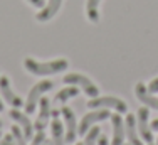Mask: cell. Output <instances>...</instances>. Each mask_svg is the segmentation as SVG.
<instances>
[{
  "instance_id": "1",
  "label": "cell",
  "mask_w": 158,
  "mask_h": 145,
  "mask_svg": "<svg viewBox=\"0 0 158 145\" xmlns=\"http://www.w3.org/2000/svg\"><path fill=\"white\" fill-rule=\"evenodd\" d=\"M69 63L66 59H52V61H35L32 58H25L24 59V68L27 69L31 74L35 76H49V74H57V72H62L67 69Z\"/></svg>"
},
{
  "instance_id": "2",
  "label": "cell",
  "mask_w": 158,
  "mask_h": 145,
  "mask_svg": "<svg viewBox=\"0 0 158 145\" xmlns=\"http://www.w3.org/2000/svg\"><path fill=\"white\" fill-rule=\"evenodd\" d=\"M64 85H73V86H79L89 98H96L99 94V88H98L88 76L79 74V72H71V74H66L62 78Z\"/></svg>"
},
{
  "instance_id": "3",
  "label": "cell",
  "mask_w": 158,
  "mask_h": 145,
  "mask_svg": "<svg viewBox=\"0 0 158 145\" xmlns=\"http://www.w3.org/2000/svg\"><path fill=\"white\" fill-rule=\"evenodd\" d=\"M54 86V81H49V79H44V81H39L37 85L32 86V90L29 91L27 101H25V112L27 113H34L39 105V100L42 98L44 93H47L49 90H52Z\"/></svg>"
},
{
  "instance_id": "4",
  "label": "cell",
  "mask_w": 158,
  "mask_h": 145,
  "mask_svg": "<svg viewBox=\"0 0 158 145\" xmlns=\"http://www.w3.org/2000/svg\"><path fill=\"white\" fill-rule=\"evenodd\" d=\"M88 108H91V110L113 108L118 113H126L128 105L121 100V98H116V96H96V98H91V100L88 101Z\"/></svg>"
},
{
  "instance_id": "5",
  "label": "cell",
  "mask_w": 158,
  "mask_h": 145,
  "mask_svg": "<svg viewBox=\"0 0 158 145\" xmlns=\"http://www.w3.org/2000/svg\"><path fill=\"white\" fill-rule=\"evenodd\" d=\"M110 116L111 115H110V112H108V108H96V110H93L91 113H86V115L82 116L79 127H77V133L79 135H84L94 123L103 121V120H106V118H110Z\"/></svg>"
},
{
  "instance_id": "6",
  "label": "cell",
  "mask_w": 158,
  "mask_h": 145,
  "mask_svg": "<svg viewBox=\"0 0 158 145\" xmlns=\"http://www.w3.org/2000/svg\"><path fill=\"white\" fill-rule=\"evenodd\" d=\"M61 115L64 116V123H66V137H64V142L73 143L77 137V120L74 112L69 106H64L61 110Z\"/></svg>"
},
{
  "instance_id": "7",
  "label": "cell",
  "mask_w": 158,
  "mask_h": 145,
  "mask_svg": "<svg viewBox=\"0 0 158 145\" xmlns=\"http://www.w3.org/2000/svg\"><path fill=\"white\" fill-rule=\"evenodd\" d=\"M0 93H2L3 100L9 103L10 106H14V108L24 106L22 98L19 96V94H15V91L12 90V85H10V79L7 78V76H0Z\"/></svg>"
},
{
  "instance_id": "8",
  "label": "cell",
  "mask_w": 158,
  "mask_h": 145,
  "mask_svg": "<svg viewBox=\"0 0 158 145\" xmlns=\"http://www.w3.org/2000/svg\"><path fill=\"white\" fill-rule=\"evenodd\" d=\"M136 118H138V132H140L141 138L145 140L146 143H152L153 142V133H152V127L148 125V110H146V106H143V108L138 110L136 113Z\"/></svg>"
},
{
  "instance_id": "9",
  "label": "cell",
  "mask_w": 158,
  "mask_h": 145,
  "mask_svg": "<svg viewBox=\"0 0 158 145\" xmlns=\"http://www.w3.org/2000/svg\"><path fill=\"white\" fill-rule=\"evenodd\" d=\"M49 120H51V100H49V98H40L39 100V115L35 118L34 128H35L37 132L44 130V128L47 127Z\"/></svg>"
},
{
  "instance_id": "10",
  "label": "cell",
  "mask_w": 158,
  "mask_h": 145,
  "mask_svg": "<svg viewBox=\"0 0 158 145\" xmlns=\"http://www.w3.org/2000/svg\"><path fill=\"white\" fill-rule=\"evenodd\" d=\"M135 94H136L138 100H140L141 103H145L148 108L158 110V98L153 96L152 91L146 88L145 83H136V86H135Z\"/></svg>"
},
{
  "instance_id": "11",
  "label": "cell",
  "mask_w": 158,
  "mask_h": 145,
  "mask_svg": "<svg viewBox=\"0 0 158 145\" xmlns=\"http://www.w3.org/2000/svg\"><path fill=\"white\" fill-rule=\"evenodd\" d=\"M9 116L12 118L14 121H17V123H19V127L22 128V132H24V135H25V140L32 138V135H34V125L31 123V120H29L24 113L19 112L17 108H14V110H10V112H9Z\"/></svg>"
},
{
  "instance_id": "12",
  "label": "cell",
  "mask_w": 158,
  "mask_h": 145,
  "mask_svg": "<svg viewBox=\"0 0 158 145\" xmlns=\"http://www.w3.org/2000/svg\"><path fill=\"white\" fill-rule=\"evenodd\" d=\"M111 121H113V140L111 145H123L125 143V123H123L121 116L118 115H111Z\"/></svg>"
},
{
  "instance_id": "13",
  "label": "cell",
  "mask_w": 158,
  "mask_h": 145,
  "mask_svg": "<svg viewBox=\"0 0 158 145\" xmlns=\"http://www.w3.org/2000/svg\"><path fill=\"white\" fill-rule=\"evenodd\" d=\"M61 3H62V0H49L46 5H44L42 9H40L39 12L35 14V19H37L39 22H47V20H51V19L54 17L56 14H57Z\"/></svg>"
},
{
  "instance_id": "14",
  "label": "cell",
  "mask_w": 158,
  "mask_h": 145,
  "mask_svg": "<svg viewBox=\"0 0 158 145\" xmlns=\"http://www.w3.org/2000/svg\"><path fill=\"white\" fill-rule=\"evenodd\" d=\"M125 132L128 135V140H130L131 145H143L141 138L138 137V127H136V120H135L133 115H128L126 121H125Z\"/></svg>"
},
{
  "instance_id": "15",
  "label": "cell",
  "mask_w": 158,
  "mask_h": 145,
  "mask_svg": "<svg viewBox=\"0 0 158 145\" xmlns=\"http://www.w3.org/2000/svg\"><path fill=\"white\" fill-rule=\"evenodd\" d=\"M51 135H52V145H64V125L59 118H52L51 123Z\"/></svg>"
},
{
  "instance_id": "16",
  "label": "cell",
  "mask_w": 158,
  "mask_h": 145,
  "mask_svg": "<svg viewBox=\"0 0 158 145\" xmlns=\"http://www.w3.org/2000/svg\"><path fill=\"white\" fill-rule=\"evenodd\" d=\"M99 2L101 0H88L86 2V17L93 24L99 22Z\"/></svg>"
},
{
  "instance_id": "17",
  "label": "cell",
  "mask_w": 158,
  "mask_h": 145,
  "mask_svg": "<svg viewBox=\"0 0 158 145\" xmlns=\"http://www.w3.org/2000/svg\"><path fill=\"white\" fill-rule=\"evenodd\" d=\"M77 94H79L77 86H73V85H71V86L64 88V90H59L57 93H56V96H54V101H56V103H66L67 100L77 96Z\"/></svg>"
},
{
  "instance_id": "18",
  "label": "cell",
  "mask_w": 158,
  "mask_h": 145,
  "mask_svg": "<svg viewBox=\"0 0 158 145\" xmlns=\"http://www.w3.org/2000/svg\"><path fill=\"white\" fill-rule=\"evenodd\" d=\"M101 135V128L99 127H91L89 132L86 133V138H84V145H98V138Z\"/></svg>"
},
{
  "instance_id": "19",
  "label": "cell",
  "mask_w": 158,
  "mask_h": 145,
  "mask_svg": "<svg viewBox=\"0 0 158 145\" xmlns=\"http://www.w3.org/2000/svg\"><path fill=\"white\" fill-rule=\"evenodd\" d=\"M10 133H12V137H14V142H15V145H25L27 140H25V135H24V132H22L20 127L14 125L12 130H10Z\"/></svg>"
},
{
  "instance_id": "20",
  "label": "cell",
  "mask_w": 158,
  "mask_h": 145,
  "mask_svg": "<svg viewBox=\"0 0 158 145\" xmlns=\"http://www.w3.org/2000/svg\"><path fill=\"white\" fill-rule=\"evenodd\" d=\"M44 142H46V135H44V130H40V132H37V135L32 138L31 145H42Z\"/></svg>"
},
{
  "instance_id": "21",
  "label": "cell",
  "mask_w": 158,
  "mask_h": 145,
  "mask_svg": "<svg viewBox=\"0 0 158 145\" xmlns=\"http://www.w3.org/2000/svg\"><path fill=\"white\" fill-rule=\"evenodd\" d=\"M2 145H15V142H14V137L12 133H7L5 137L2 138Z\"/></svg>"
},
{
  "instance_id": "22",
  "label": "cell",
  "mask_w": 158,
  "mask_h": 145,
  "mask_svg": "<svg viewBox=\"0 0 158 145\" xmlns=\"http://www.w3.org/2000/svg\"><path fill=\"white\" fill-rule=\"evenodd\" d=\"M148 90L152 91V93H158V78H155V79H152V81H150Z\"/></svg>"
},
{
  "instance_id": "23",
  "label": "cell",
  "mask_w": 158,
  "mask_h": 145,
  "mask_svg": "<svg viewBox=\"0 0 158 145\" xmlns=\"http://www.w3.org/2000/svg\"><path fill=\"white\" fill-rule=\"evenodd\" d=\"M31 5H34V7H37V9H42L44 5H46V2L44 0H27Z\"/></svg>"
},
{
  "instance_id": "24",
  "label": "cell",
  "mask_w": 158,
  "mask_h": 145,
  "mask_svg": "<svg viewBox=\"0 0 158 145\" xmlns=\"http://www.w3.org/2000/svg\"><path fill=\"white\" fill-rule=\"evenodd\" d=\"M98 145H110L106 135H99V138H98Z\"/></svg>"
},
{
  "instance_id": "25",
  "label": "cell",
  "mask_w": 158,
  "mask_h": 145,
  "mask_svg": "<svg viewBox=\"0 0 158 145\" xmlns=\"http://www.w3.org/2000/svg\"><path fill=\"white\" fill-rule=\"evenodd\" d=\"M59 115H61V112H59V110H51V116L52 118H59Z\"/></svg>"
},
{
  "instance_id": "26",
  "label": "cell",
  "mask_w": 158,
  "mask_h": 145,
  "mask_svg": "<svg viewBox=\"0 0 158 145\" xmlns=\"http://www.w3.org/2000/svg\"><path fill=\"white\" fill-rule=\"evenodd\" d=\"M150 127H152V130H158V118L152 121V125H150Z\"/></svg>"
},
{
  "instance_id": "27",
  "label": "cell",
  "mask_w": 158,
  "mask_h": 145,
  "mask_svg": "<svg viewBox=\"0 0 158 145\" xmlns=\"http://www.w3.org/2000/svg\"><path fill=\"white\" fill-rule=\"evenodd\" d=\"M42 145H52V142H51V140H46V142H44Z\"/></svg>"
},
{
  "instance_id": "28",
  "label": "cell",
  "mask_w": 158,
  "mask_h": 145,
  "mask_svg": "<svg viewBox=\"0 0 158 145\" xmlns=\"http://www.w3.org/2000/svg\"><path fill=\"white\" fill-rule=\"evenodd\" d=\"M0 112H3V103H2V100H0Z\"/></svg>"
},
{
  "instance_id": "29",
  "label": "cell",
  "mask_w": 158,
  "mask_h": 145,
  "mask_svg": "<svg viewBox=\"0 0 158 145\" xmlns=\"http://www.w3.org/2000/svg\"><path fill=\"white\" fill-rule=\"evenodd\" d=\"M2 125H3V123H2V120H0V128H2Z\"/></svg>"
},
{
  "instance_id": "30",
  "label": "cell",
  "mask_w": 158,
  "mask_h": 145,
  "mask_svg": "<svg viewBox=\"0 0 158 145\" xmlns=\"http://www.w3.org/2000/svg\"><path fill=\"white\" fill-rule=\"evenodd\" d=\"M156 145H158V138H156Z\"/></svg>"
},
{
  "instance_id": "31",
  "label": "cell",
  "mask_w": 158,
  "mask_h": 145,
  "mask_svg": "<svg viewBox=\"0 0 158 145\" xmlns=\"http://www.w3.org/2000/svg\"><path fill=\"white\" fill-rule=\"evenodd\" d=\"M0 137H2V133H0Z\"/></svg>"
},
{
  "instance_id": "32",
  "label": "cell",
  "mask_w": 158,
  "mask_h": 145,
  "mask_svg": "<svg viewBox=\"0 0 158 145\" xmlns=\"http://www.w3.org/2000/svg\"><path fill=\"white\" fill-rule=\"evenodd\" d=\"M0 145H2V142H0Z\"/></svg>"
},
{
  "instance_id": "33",
  "label": "cell",
  "mask_w": 158,
  "mask_h": 145,
  "mask_svg": "<svg viewBox=\"0 0 158 145\" xmlns=\"http://www.w3.org/2000/svg\"><path fill=\"white\" fill-rule=\"evenodd\" d=\"M77 145H81V143H77Z\"/></svg>"
}]
</instances>
